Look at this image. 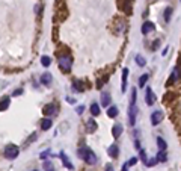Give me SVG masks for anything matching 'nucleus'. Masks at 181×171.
I'll list each match as a JSON object with an SVG mask.
<instances>
[{"mask_svg": "<svg viewBox=\"0 0 181 171\" xmlns=\"http://www.w3.org/2000/svg\"><path fill=\"white\" fill-rule=\"evenodd\" d=\"M33 171H38V170H33Z\"/></svg>", "mask_w": 181, "mask_h": 171, "instance_id": "38", "label": "nucleus"}, {"mask_svg": "<svg viewBox=\"0 0 181 171\" xmlns=\"http://www.w3.org/2000/svg\"><path fill=\"white\" fill-rule=\"evenodd\" d=\"M136 162H137V159H136V157H131V159L128 161V162H127L125 165H127V167H131V165H134Z\"/></svg>", "mask_w": 181, "mask_h": 171, "instance_id": "29", "label": "nucleus"}, {"mask_svg": "<svg viewBox=\"0 0 181 171\" xmlns=\"http://www.w3.org/2000/svg\"><path fill=\"white\" fill-rule=\"evenodd\" d=\"M51 124H53V121H51L50 118H44V120L41 121V129L42 130H48L51 127Z\"/></svg>", "mask_w": 181, "mask_h": 171, "instance_id": "16", "label": "nucleus"}, {"mask_svg": "<svg viewBox=\"0 0 181 171\" xmlns=\"http://www.w3.org/2000/svg\"><path fill=\"white\" fill-rule=\"evenodd\" d=\"M122 171H128V167H127L125 164H124V167H122Z\"/></svg>", "mask_w": 181, "mask_h": 171, "instance_id": "37", "label": "nucleus"}, {"mask_svg": "<svg viewBox=\"0 0 181 171\" xmlns=\"http://www.w3.org/2000/svg\"><path fill=\"white\" fill-rule=\"evenodd\" d=\"M71 65H73L71 58H68V56H60L59 58V67H60L62 71H70L71 70Z\"/></svg>", "mask_w": 181, "mask_h": 171, "instance_id": "2", "label": "nucleus"}, {"mask_svg": "<svg viewBox=\"0 0 181 171\" xmlns=\"http://www.w3.org/2000/svg\"><path fill=\"white\" fill-rule=\"evenodd\" d=\"M167 161V156L164 150H160V153L157 154V162H166Z\"/></svg>", "mask_w": 181, "mask_h": 171, "instance_id": "20", "label": "nucleus"}, {"mask_svg": "<svg viewBox=\"0 0 181 171\" xmlns=\"http://www.w3.org/2000/svg\"><path fill=\"white\" fill-rule=\"evenodd\" d=\"M9 103H11V99L9 97H3V100L0 101V111H6L9 108Z\"/></svg>", "mask_w": 181, "mask_h": 171, "instance_id": "15", "label": "nucleus"}, {"mask_svg": "<svg viewBox=\"0 0 181 171\" xmlns=\"http://www.w3.org/2000/svg\"><path fill=\"white\" fill-rule=\"evenodd\" d=\"M86 130L88 132H95L97 130V123H95V120H92V118H89V120L86 121Z\"/></svg>", "mask_w": 181, "mask_h": 171, "instance_id": "9", "label": "nucleus"}, {"mask_svg": "<svg viewBox=\"0 0 181 171\" xmlns=\"http://www.w3.org/2000/svg\"><path fill=\"white\" fill-rule=\"evenodd\" d=\"M163 117H164L163 111H154L151 114V123H152V126H159L163 121Z\"/></svg>", "mask_w": 181, "mask_h": 171, "instance_id": "3", "label": "nucleus"}, {"mask_svg": "<svg viewBox=\"0 0 181 171\" xmlns=\"http://www.w3.org/2000/svg\"><path fill=\"white\" fill-rule=\"evenodd\" d=\"M73 88H74V91H79V93H83L85 91V86H83L82 80H74L73 82Z\"/></svg>", "mask_w": 181, "mask_h": 171, "instance_id": "13", "label": "nucleus"}, {"mask_svg": "<svg viewBox=\"0 0 181 171\" xmlns=\"http://www.w3.org/2000/svg\"><path fill=\"white\" fill-rule=\"evenodd\" d=\"M110 103V94L109 93H103L101 94V104L103 106H109Z\"/></svg>", "mask_w": 181, "mask_h": 171, "instance_id": "14", "label": "nucleus"}, {"mask_svg": "<svg viewBox=\"0 0 181 171\" xmlns=\"http://www.w3.org/2000/svg\"><path fill=\"white\" fill-rule=\"evenodd\" d=\"M107 115H109L110 118H115L116 115H118V108H116V106H110V108L107 109Z\"/></svg>", "mask_w": 181, "mask_h": 171, "instance_id": "19", "label": "nucleus"}, {"mask_svg": "<svg viewBox=\"0 0 181 171\" xmlns=\"http://www.w3.org/2000/svg\"><path fill=\"white\" fill-rule=\"evenodd\" d=\"M136 115H137V108L136 104H130V109H128V121L131 126L136 124Z\"/></svg>", "mask_w": 181, "mask_h": 171, "instance_id": "4", "label": "nucleus"}, {"mask_svg": "<svg viewBox=\"0 0 181 171\" xmlns=\"http://www.w3.org/2000/svg\"><path fill=\"white\" fill-rule=\"evenodd\" d=\"M47 156H48V151H44V153H41V159H45Z\"/></svg>", "mask_w": 181, "mask_h": 171, "instance_id": "34", "label": "nucleus"}, {"mask_svg": "<svg viewBox=\"0 0 181 171\" xmlns=\"http://www.w3.org/2000/svg\"><path fill=\"white\" fill-rule=\"evenodd\" d=\"M127 77H128V70H127V68H124V71H122V86H121L122 93L125 91V86H127Z\"/></svg>", "mask_w": 181, "mask_h": 171, "instance_id": "17", "label": "nucleus"}, {"mask_svg": "<svg viewBox=\"0 0 181 171\" xmlns=\"http://www.w3.org/2000/svg\"><path fill=\"white\" fill-rule=\"evenodd\" d=\"M90 114H92V115H100V106H98V104L97 103H94L92 104V106H90Z\"/></svg>", "mask_w": 181, "mask_h": 171, "instance_id": "22", "label": "nucleus"}, {"mask_svg": "<svg viewBox=\"0 0 181 171\" xmlns=\"http://www.w3.org/2000/svg\"><path fill=\"white\" fill-rule=\"evenodd\" d=\"M140 159L144 161V162H147V153L144 150H140Z\"/></svg>", "mask_w": 181, "mask_h": 171, "instance_id": "30", "label": "nucleus"}, {"mask_svg": "<svg viewBox=\"0 0 181 171\" xmlns=\"http://www.w3.org/2000/svg\"><path fill=\"white\" fill-rule=\"evenodd\" d=\"M51 80H53V76H51V73H42V76H41L42 85H50Z\"/></svg>", "mask_w": 181, "mask_h": 171, "instance_id": "10", "label": "nucleus"}, {"mask_svg": "<svg viewBox=\"0 0 181 171\" xmlns=\"http://www.w3.org/2000/svg\"><path fill=\"white\" fill-rule=\"evenodd\" d=\"M89 150H90V149H88V147H82V149H79V150H77V154H79V157H82V159H85V157H86V154L89 153Z\"/></svg>", "mask_w": 181, "mask_h": 171, "instance_id": "18", "label": "nucleus"}, {"mask_svg": "<svg viewBox=\"0 0 181 171\" xmlns=\"http://www.w3.org/2000/svg\"><path fill=\"white\" fill-rule=\"evenodd\" d=\"M85 161H86L89 165H95V164H97V156H95V153H94L92 150H89V153H88L86 157H85Z\"/></svg>", "mask_w": 181, "mask_h": 171, "instance_id": "7", "label": "nucleus"}, {"mask_svg": "<svg viewBox=\"0 0 181 171\" xmlns=\"http://www.w3.org/2000/svg\"><path fill=\"white\" fill-rule=\"evenodd\" d=\"M160 46V41H156V43H154L152 44V50H157V47Z\"/></svg>", "mask_w": 181, "mask_h": 171, "instance_id": "32", "label": "nucleus"}, {"mask_svg": "<svg viewBox=\"0 0 181 171\" xmlns=\"http://www.w3.org/2000/svg\"><path fill=\"white\" fill-rule=\"evenodd\" d=\"M20 150L17 146H14V144H9V146H6L5 149V156L8 157V159H15V157L18 156Z\"/></svg>", "mask_w": 181, "mask_h": 171, "instance_id": "1", "label": "nucleus"}, {"mask_svg": "<svg viewBox=\"0 0 181 171\" xmlns=\"http://www.w3.org/2000/svg\"><path fill=\"white\" fill-rule=\"evenodd\" d=\"M157 144H159V149L160 150H166V141H163V138H157Z\"/></svg>", "mask_w": 181, "mask_h": 171, "instance_id": "25", "label": "nucleus"}, {"mask_svg": "<svg viewBox=\"0 0 181 171\" xmlns=\"http://www.w3.org/2000/svg\"><path fill=\"white\" fill-rule=\"evenodd\" d=\"M42 112H44L45 115H53V114H56L57 111H56V106H55L53 103H48V104H45V106H44Z\"/></svg>", "mask_w": 181, "mask_h": 171, "instance_id": "6", "label": "nucleus"}, {"mask_svg": "<svg viewBox=\"0 0 181 171\" xmlns=\"http://www.w3.org/2000/svg\"><path fill=\"white\" fill-rule=\"evenodd\" d=\"M136 62H137V65H140V67H145V64H147L145 59L142 58V56H139V55L136 56Z\"/></svg>", "mask_w": 181, "mask_h": 171, "instance_id": "27", "label": "nucleus"}, {"mask_svg": "<svg viewBox=\"0 0 181 171\" xmlns=\"http://www.w3.org/2000/svg\"><path fill=\"white\" fill-rule=\"evenodd\" d=\"M106 171H115V170H113L112 165H107V167H106Z\"/></svg>", "mask_w": 181, "mask_h": 171, "instance_id": "36", "label": "nucleus"}, {"mask_svg": "<svg viewBox=\"0 0 181 171\" xmlns=\"http://www.w3.org/2000/svg\"><path fill=\"white\" fill-rule=\"evenodd\" d=\"M130 104H136V89H131V103Z\"/></svg>", "mask_w": 181, "mask_h": 171, "instance_id": "28", "label": "nucleus"}, {"mask_svg": "<svg viewBox=\"0 0 181 171\" xmlns=\"http://www.w3.org/2000/svg\"><path fill=\"white\" fill-rule=\"evenodd\" d=\"M152 30H154V23L145 21L144 24H142V33H144V35H148V33H151Z\"/></svg>", "mask_w": 181, "mask_h": 171, "instance_id": "5", "label": "nucleus"}, {"mask_svg": "<svg viewBox=\"0 0 181 171\" xmlns=\"http://www.w3.org/2000/svg\"><path fill=\"white\" fill-rule=\"evenodd\" d=\"M21 93H23V89H15L14 91V96H20Z\"/></svg>", "mask_w": 181, "mask_h": 171, "instance_id": "33", "label": "nucleus"}, {"mask_svg": "<svg viewBox=\"0 0 181 171\" xmlns=\"http://www.w3.org/2000/svg\"><path fill=\"white\" fill-rule=\"evenodd\" d=\"M60 157H62V162H63V165H65L68 170H74V165L70 162V159H68V156H65V153H60Z\"/></svg>", "mask_w": 181, "mask_h": 171, "instance_id": "12", "label": "nucleus"}, {"mask_svg": "<svg viewBox=\"0 0 181 171\" xmlns=\"http://www.w3.org/2000/svg\"><path fill=\"white\" fill-rule=\"evenodd\" d=\"M156 103V96H154V93L151 91V88L147 89V104L148 106H152V104Z\"/></svg>", "mask_w": 181, "mask_h": 171, "instance_id": "8", "label": "nucleus"}, {"mask_svg": "<svg viewBox=\"0 0 181 171\" xmlns=\"http://www.w3.org/2000/svg\"><path fill=\"white\" fill-rule=\"evenodd\" d=\"M171 17H172V8H166L164 9V20L171 21Z\"/></svg>", "mask_w": 181, "mask_h": 171, "instance_id": "24", "label": "nucleus"}, {"mask_svg": "<svg viewBox=\"0 0 181 171\" xmlns=\"http://www.w3.org/2000/svg\"><path fill=\"white\" fill-rule=\"evenodd\" d=\"M41 64L44 65V67H50V64H51V59L48 56H42L41 58Z\"/></svg>", "mask_w": 181, "mask_h": 171, "instance_id": "26", "label": "nucleus"}, {"mask_svg": "<svg viewBox=\"0 0 181 171\" xmlns=\"http://www.w3.org/2000/svg\"><path fill=\"white\" fill-rule=\"evenodd\" d=\"M83 111H85V106H79V108L75 109V112L79 114V115H80V114H83Z\"/></svg>", "mask_w": 181, "mask_h": 171, "instance_id": "31", "label": "nucleus"}, {"mask_svg": "<svg viewBox=\"0 0 181 171\" xmlns=\"http://www.w3.org/2000/svg\"><path fill=\"white\" fill-rule=\"evenodd\" d=\"M149 79V74H144V76H140V79H139V86L142 88V86H145V83H147V80Z\"/></svg>", "mask_w": 181, "mask_h": 171, "instance_id": "23", "label": "nucleus"}, {"mask_svg": "<svg viewBox=\"0 0 181 171\" xmlns=\"http://www.w3.org/2000/svg\"><path fill=\"white\" fill-rule=\"evenodd\" d=\"M118 153H119L118 146H112V147L109 149V154H110L112 157H116V156H118Z\"/></svg>", "mask_w": 181, "mask_h": 171, "instance_id": "21", "label": "nucleus"}, {"mask_svg": "<svg viewBox=\"0 0 181 171\" xmlns=\"http://www.w3.org/2000/svg\"><path fill=\"white\" fill-rule=\"evenodd\" d=\"M45 168H47V171H55L53 168H51V167H50V164H48V162L45 164Z\"/></svg>", "mask_w": 181, "mask_h": 171, "instance_id": "35", "label": "nucleus"}, {"mask_svg": "<svg viewBox=\"0 0 181 171\" xmlns=\"http://www.w3.org/2000/svg\"><path fill=\"white\" fill-rule=\"evenodd\" d=\"M112 132H113V136H115V138H119L121 133H122V126H121L119 123H116V124L113 126V129H112Z\"/></svg>", "mask_w": 181, "mask_h": 171, "instance_id": "11", "label": "nucleus"}]
</instances>
